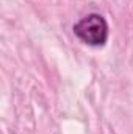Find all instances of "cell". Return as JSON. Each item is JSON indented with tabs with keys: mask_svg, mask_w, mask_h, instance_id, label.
<instances>
[{
	"mask_svg": "<svg viewBox=\"0 0 133 134\" xmlns=\"http://www.w3.org/2000/svg\"><path fill=\"white\" fill-rule=\"evenodd\" d=\"M74 34L89 47H103L110 34L108 22L102 14L91 13L74 25Z\"/></svg>",
	"mask_w": 133,
	"mask_h": 134,
	"instance_id": "1",
	"label": "cell"
}]
</instances>
